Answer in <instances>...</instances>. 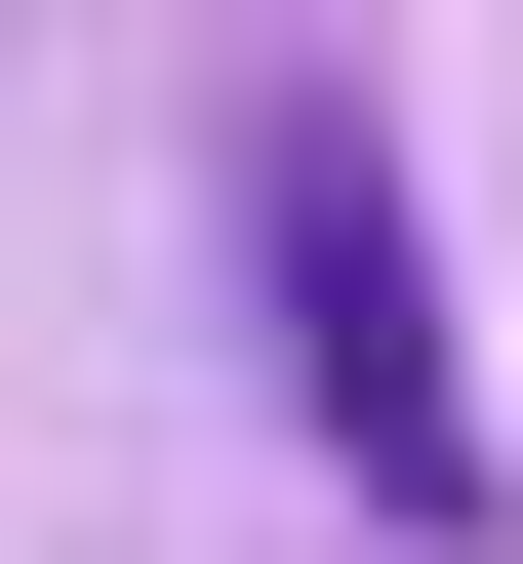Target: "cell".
<instances>
[{"mask_svg":"<svg viewBox=\"0 0 523 564\" xmlns=\"http://www.w3.org/2000/svg\"><path fill=\"white\" fill-rule=\"evenodd\" d=\"M242 323H282V444H323L403 564H483V524H523V484H483V364H443V242H403V121H362L323 41L242 82Z\"/></svg>","mask_w":523,"mask_h":564,"instance_id":"1","label":"cell"}]
</instances>
